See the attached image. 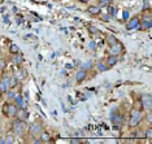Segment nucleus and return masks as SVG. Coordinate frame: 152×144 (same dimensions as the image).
Listing matches in <instances>:
<instances>
[{
  "mask_svg": "<svg viewBox=\"0 0 152 144\" xmlns=\"http://www.w3.org/2000/svg\"><path fill=\"white\" fill-rule=\"evenodd\" d=\"M25 129H26V122L25 121L18 119V118H16L15 121H13L12 130H13V132H15V135H22L23 131H25Z\"/></svg>",
  "mask_w": 152,
  "mask_h": 144,
  "instance_id": "f257e3e1",
  "label": "nucleus"
},
{
  "mask_svg": "<svg viewBox=\"0 0 152 144\" xmlns=\"http://www.w3.org/2000/svg\"><path fill=\"white\" fill-rule=\"evenodd\" d=\"M17 109H18V107H17L16 104H7L4 105V114L7 116V117H9V118H16V116H17Z\"/></svg>",
  "mask_w": 152,
  "mask_h": 144,
  "instance_id": "f03ea898",
  "label": "nucleus"
},
{
  "mask_svg": "<svg viewBox=\"0 0 152 144\" xmlns=\"http://www.w3.org/2000/svg\"><path fill=\"white\" fill-rule=\"evenodd\" d=\"M142 119V112L138 111V109H133L131 112V116H130V126L131 127H135V126L139 125Z\"/></svg>",
  "mask_w": 152,
  "mask_h": 144,
  "instance_id": "7ed1b4c3",
  "label": "nucleus"
},
{
  "mask_svg": "<svg viewBox=\"0 0 152 144\" xmlns=\"http://www.w3.org/2000/svg\"><path fill=\"white\" fill-rule=\"evenodd\" d=\"M110 121L113 123V129L115 130H118L121 127L124 122V117L121 114H115V116H110Z\"/></svg>",
  "mask_w": 152,
  "mask_h": 144,
  "instance_id": "20e7f679",
  "label": "nucleus"
},
{
  "mask_svg": "<svg viewBox=\"0 0 152 144\" xmlns=\"http://www.w3.org/2000/svg\"><path fill=\"white\" fill-rule=\"evenodd\" d=\"M42 131H43L42 123H33V125L30 126V134L34 136H39Z\"/></svg>",
  "mask_w": 152,
  "mask_h": 144,
  "instance_id": "39448f33",
  "label": "nucleus"
},
{
  "mask_svg": "<svg viewBox=\"0 0 152 144\" xmlns=\"http://www.w3.org/2000/svg\"><path fill=\"white\" fill-rule=\"evenodd\" d=\"M139 22H140L139 17H133V18H130L129 21H127V23H126L127 30H134V29H138V27H139Z\"/></svg>",
  "mask_w": 152,
  "mask_h": 144,
  "instance_id": "423d86ee",
  "label": "nucleus"
},
{
  "mask_svg": "<svg viewBox=\"0 0 152 144\" xmlns=\"http://www.w3.org/2000/svg\"><path fill=\"white\" fill-rule=\"evenodd\" d=\"M152 26V21H151V17L150 16H146L143 17V20L139 22V27L142 30H147V29H151Z\"/></svg>",
  "mask_w": 152,
  "mask_h": 144,
  "instance_id": "0eeeda50",
  "label": "nucleus"
},
{
  "mask_svg": "<svg viewBox=\"0 0 152 144\" xmlns=\"http://www.w3.org/2000/svg\"><path fill=\"white\" fill-rule=\"evenodd\" d=\"M142 103H143L144 109H147V111H151V107H152V99H151V95H150V94L142 96Z\"/></svg>",
  "mask_w": 152,
  "mask_h": 144,
  "instance_id": "6e6552de",
  "label": "nucleus"
},
{
  "mask_svg": "<svg viewBox=\"0 0 152 144\" xmlns=\"http://www.w3.org/2000/svg\"><path fill=\"white\" fill-rule=\"evenodd\" d=\"M0 90L3 94H5L9 90V77H3L0 79Z\"/></svg>",
  "mask_w": 152,
  "mask_h": 144,
  "instance_id": "1a4fd4ad",
  "label": "nucleus"
},
{
  "mask_svg": "<svg viewBox=\"0 0 152 144\" xmlns=\"http://www.w3.org/2000/svg\"><path fill=\"white\" fill-rule=\"evenodd\" d=\"M86 77H87V70L85 69H79L77 73H75V81H77V83H81V82H83L86 79Z\"/></svg>",
  "mask_w": 152,
  "mask_h": 144,
  "instance_id": "9d476101",
  "label": "nucleus"
},
{
  "mask_svg": "<svg viewBox=\"0 0 152 144\" xmlns=\"http://www.w3.org/2000/svg\"><path fill=\"white\" fill-rule=\"evenodd\" d=\"M27 117H29V113H27V111L25 109V107L17 109V116H16V118L22 119V121H26Z\"/></svg>",
  "mask_w": 152,
  "mask_h": 144,
  "instance_id": "9b49d317",
  "label": "nucleus"
},
{
  "mask_svg": "<svg viewBox=\"0 0 152 144\" xmlns=\"http://www.w3.org/2000/svg\"><path fill=\"white\" fill-rule=\"evenodd\" d=\"M122 49H124V47H122V44H121L120 42H117L115 46H112L110 47V55H115V56H118V55L122 52Z\"/></svg>",
  "mask_w": 152,
  "mask_h": 144,
  "instance_id": "f8f14e48",
  "label": "nucleus"
},
{
  "mask_svg": "<svg viewBox=\"0 0 152 144\" xmlns=\"http://www.w3.org/2000/svg\"><path fill=\"white\" fill-rule=\"evenodd\" d=\"M87 13H90L91 16H99L102 13V8L99 5H90L87 8Z\"/></svg>",
  "mask_w": 152,
  "mask_h": 144,
  "instance_id": "ddd939ff",
  "label": "nucleus"
},
{
  "mask_svg": "<svg viewBox=\"0 0 152 144\" xmlns=\"http://www.w3.org/2000/svg\"><path fill=\"white\" fill-rule=\"evenodd\" d=\"M118 63V57L117 56H115V55H110V56L107 59V66L108 68H112V66H115V65Z\"/></svg>",
  "mask_w": 152,
  "mask_h": 144,
  "instance_id": "4468645a",
  "label": "nucleus"
},
{
  "mask_svg": "<svg viewBox=\"0 0 152 144\" xmlns=\"http://www.w3.org/2000/svg\"><path fill=\"white\" fill-rule=\"evenodd\" d=\"M15 104L17 105L18 108H22V107H25V100H23V97L21 95H18V94H16V96H15Z\"/></svg>",
  "mask_w": 152,
  "mask_h": 144,
  "instance_id": "2eb2a0df",
  "label": "nucleus"
},
{
  "mask_svg": "<svg viewBox=\"0 0 152 144\" xmlns=\"http://www.w3.org/2000/svg\"><path fill=\"white\" fill-rule=\"evenodd\" d=\"M39 139L42 140V143H47V142H50V140H51V135H50V132H47V131H42V132H40V135H39Z\"/></svg>",
  "mask_w": 152,
  "mask_h": 144,
  "instance_id": "dca6fc26",
  "label": "nucleus"
},
{
  "mask_svg": "<svg viewBox=\"0 0 152 144\" xmlns=\"http://www.w3.org/2000/svg\"><path fill=\"white\" fill-rule=\"evenodd\" d=\"M15 77L17 78V81H23L26 78V70L18 69V71H17V74L15 75Z\"/></svg>",
  "mask_w": 152,
  "mask_h": 144,
  "instance_id": "f3484780",
  "label": "nucleus"
},
{
  "mask_svg": "<svg viewBox=\"0 0 152 144\" xmlns=\"http://www.w3.org/2000/svg\"><path fill=\"white\" fill-rule=\"evenodd\" d=\"M118 42V39L115 36V35H108V38H107V44H108L109 47H112V46H115V44Z\"/></svg>",
  "mask_w": 152,
  "mask_h": 144,
  "instance_id": "a211bd4d",
  "label": "nucleus"
},
{
  "mask_svg": "<svg viewBox=\"0 0 152 144\" xmlns=\"http://www.w3.org/2000/svg\"><path fill=\"white\" fill-rule=\"evenodd\" d=\"M9 53H11V55H17V53H20L18 46H17V44H15V43H12L11 46H9Z\"/></svg>",
  "mask_w": 152,
  "mask_h": 144,
  "instance_id": "6ab92c4d",
  "label": "nucleus"
},
{
  "mask_svg": "<svg viewBox=\"0 0 152 144\" xmlns=\"http://www.w3.org/2000/svg\"><path fill=\"white\" fill-rule=\"evenodd\" d=\"M17 84H18V81H17L16 77H9V88H16Z\"/></svg>",
  "mask_w": 152,
  "mask_h": 144,
  "instance_id": "aec40b11",
  "label": "nucleus"
},
{
  "mask_svg": "<svg viewBox=\"0 0 152 144\" xmlns=\"http://www.w3.org/2000/svg\"><path fill=\"white\" fill-rule=\"evenodd\" d=\"M108 7V12H107V15H108L109 17H115L116 16V7H113L112 4H109V5H107Z\"/></svg>",
  "mask_w": 152,
  "mask_h": 144,
  "instance_id": "412c9836",
  "label": "nucleus"
},
{
  "mask_svg": "<svg viewBox=\"0 0 152 144\" xmlns=\"http://www.w3.org/2000/svg\"><path fill=\"white\" fill-rule=\"evenodd\" d=\"M96 68H98L99 71H105V70L109 69V68L107 66V64H105V63H102V61H99V63L96 64Z\"/></svg>",
  "mask_w": 152,
  "mask_h": 144,
  "instance_id": "4be33fe9",
  "label": "nucleus"
},
{
  "mask_svg": "<svg viewBox=\"0 0 152 144\" xmlns=\"http://www.w3.org/2000/svg\"><path fill=\"white\" fill-rule=\"evenodd\" d=\"M5 94H7V100H13V99H15V96H16V92L13 91L12 88H9Z\"/></svg>",
  "mask_w": 152,
  "mask_h": 144,
  "instance_id": "5701e85b",
  "label": "nucleus"
},
{
  "mask_svg": "<svg viewBox=\"0 0 152 144\" xmlns=\"http://www.w3.org/2000/svg\"><path fill=\"white\" fill-rule=\"evenodd\" d=\"M82 69H85V70H90V69H91V68H92V61H86V63H83V64H82Z\"/></svg>",
  "mask_w": 152,
  "mask_h": 144,
  "instance_id": "b1692460",
  "label": "nucleus"
},
{
  "mask_svg": "<svg viewBox=\"0 0 152 144\" xmlns=\"http://www.w3.org/2000/svg\"><path fill=\"white\" fill-rule=\"evenodd\" d=\"M112 1H113V0H100L99 7H100V8H104V7L109 5V4H112Z\"/></svg>",
  "mask_w": 152,
  "mask_h": 144,
  "instance_id": "393cba45",
  "label": "nucleus"
},
{
  "mask_svg": "<svg viewBox=\"0 0 152 144\" xmlns=\"http://www.w3.org/2000/svg\"><path fill=\"white\" fill-rule=\"evenodd\" d=\"M15 56V63L16 64H21L23 59H22V56H21V53H17V55H13Z\"/></svg>",
  "mask_w": 152,
  "mask_h": 144,
  "instance_id": "a878e982",
  "label": "nucleus"
},
{
  "mask_svg": "<svg viewBox=\"0 0 152 144\" xmlns=\"http://www.w3.org/2000/svg\"><path fill=\"white\" fill-rule=\"evenodd\" d=\"M5 143H15V138H13V135H7L5 136Z\"/></svg>",
  "mask_w": 152,
  "mask_h": 144,
  "instance_id": "bb28decb",
  "label": "nucleus"
},
{
  "mask_svg": "<svg viewBox=\"0 0 152 144\" xmlns=\"http://www.w3.org/2000/svg\"><path fill=\"white\" fill-rule=\"evenodd\" d=\"M88 30H90V33L91 34H99L100 31H99V29H96L95 26H90L88 27Z\"/></svg>",
  "mask_w": 152,
  "mask_h": 144,
  "instance_id": "cd10ccee",
  "label": "nucleus"
},
{
  "mask_svg": "<svg viewBox=\"0 0 152 144\" xmlns=\"http://www.w3.org/2000/svg\"><path fill=\"white\" fill-rule=\"evenodd\" d=\"M146 138H147L148 140H151V139H152V129H151V127L146 131Z\"/></svg>",
  "mask_w": 152,
  "mask_h": 144,
  "instance_id": "c85d7f7f",
  "label": "nucleus"
},
{
  "mask_svg": "<svg viewBox=\"0 0 152 144\" xmlns=\"http://www.w3.org/2000/svg\"><path fill=\"white\" fill-rule=\"evenodd\" d=\"M88 47H90V49L95 51V49H96V43H95V40H91V42L88 43Z\"/></svg>",
  "mask_w": 152,
  "mask_h": 144,
  "instance_id": "c756f323",
  "label": "nucleus"
},
{
  "mask_svg": "<svg viewBox=\"0 0 152 144\" xmlns=\"http://www.w3.org/2000/svg\"><path fill=\"white\" fill-rule=\"evenodd\" d=\"M5 60L4 59H0V71H1V70H4L5 69Z\"/></svg>",
  "mask_w": 152,
  "mask_h": 144,
  "instance_id": "7c9ffc66",
  "label": "nucleus"
},
{
  "mask_svg": "<svg viewBox=\"0 0 152 144\" xmlns=\"http://www.w3.org/2000/svg\"><path fill=\"white\" fill-rule=\"evenodd\" d=\"M129 16H130V13H129V11H124L122 18H124V20H125V21H127V20H129Z\"/></svg>",
  "mask_w": 152,
  "mask_h": 144,
  "instance_id": "2f4dec72",
  "label": "nucleus"
},
{
  "mask_svg": "<svg viewBox=\"0 0 152 144\" xmlns=\"http://www.w3.org/2000/svg\"><path fill=\"white\" fill-rule=\"evenodd\" d=\"M147 121L151 125V122H152V114H151V113H148V114H147Z\"/></svg>",
  "mask_w": 152,
  "mask_h": 144,
  "instance_id": "473e14b6",
  "label": "nucleus"
},
{
  "mask_svg": "<svg viewBox=\"0 0 152 144\" xmlns=\"http://www.w3.org/2000/svg\"><path fill=\"white\" fill-rule=\"evenodd\" d=\"M70 142L72 143H78V142H81V140L79 139H70Z\"/></svg>",
  "mask_w": 152,
  "mask_h": 144,
  "instance_id": "72a5a7b5",
  "label": "nucleus"
},
{
  "mask_svg": "<svg viewBox=\"0 0 152 144\" xmlns=\"http://www.w3.org/2000/svg\"><path fill=\"white\" fill-rule=\"evenodd\" d=\"M103 18H104V20H107V21H108V20L110 18V17H109L108 15H105V16H103Z\"/></svg>",
  "mask_w": 152,
  "mask_h": 144,
  "instance_id": "f704fd0d",
  "label": "nucleus"
},
{
  "mask_svg": "<svg viewBox=\"0 0 152 144\" xmlns=\"http://www.w3.org/2000/svg\"><path fill=\"white\" fill-rule=\"evenodd\" d=\"M78 1H81V3H83V4H86V3H88L90 0H78Z\"/></svg>",
  "mask_w": 152,
  "mask_h": 144,
  "instance_id": "c9c22d12",
  "label": "nucleus"
},
{
  "mask_svg": "<svg viewBox=\"0 0 152 144\" xmlns=\"http://www.w3.org/2000/svg\"><path fill=\"white\" fill-rule=\"evenodd\" d=\"M1 95H3V92H1V90H0V97H1Z\"/></svg>",
  "mask_w": 152,
  "mask_h": 144,
  "instance_id": "e433bc0d",
  "label": "nucleus"
}]
</instances>
